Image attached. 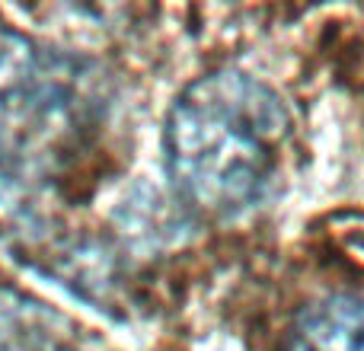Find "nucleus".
<instances>
[{
  "instance_id": "f257e3e1",
  "label": "nucleus",
  "mask_w": 364,
  "mask_h": 351,
  "mask_svg": "<svg viewBox=\"0 0 364 351\" xmlns=\"http://www.w3.org/2000/svg\"><path fill=\"white\" fill-rule=\"evenodd\" d=\"M291 144V112L259 77L224 68L173 99L164 157L173 182L211 214H243L269 198Z\"/></svg>"
},
{
  "instance_id": "f03ea898",
  "label": "nucleus",
  "mask_w": 364,
  "mask_h": 351,
  "mask_svg": "<svg viewBox=\"0 0 364 351\" xmlns=\"http://www.w3.org/2000/svg\"><path fill=\"white\" fill-rule=\"evenodd\" d=\"M106 90L87 61L0 23V166L42 176L102 125Z\"/></svg>"
},
{
  "instance_id": "7ed1b4c3",
  "label": "nucleus",
  "mask_w": 364,
  "mask_h": 351,
  "mask_svg": "<svg viewBox=\"0 0 364 351\" xmlns=\"http://www.w3.org/2000/svg\"><path fill=\"white\" fill-rule=\"evenodd\" d=\"M0 351H93L90 339L55 307L0 281Z\"/></svg>"
},
{
  "instance_id": "20e7f679",
  "label": "nucleus",
  "mask_w": 364,
  "mask_h": 351,
  "mask_svg": "<svg viewBox=\"0 0 364 351\" xmlns=\"http://www.w3.org/2000/svg\"><path fill=\"white\" fill-rule=\"evenodd\" d=\"M282 351H364V294H339L310 307Z\"/></svg>"
}]
</instances>
